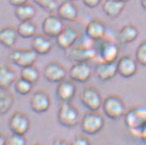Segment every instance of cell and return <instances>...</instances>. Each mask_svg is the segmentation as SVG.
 <instances>
[{
  "mask_svg": "<svg viewBox=\"0 0 146 145\" xmlns=\"http://www.w3.org/2000/svg\"><path fill=\"white\" fill-rule=\"evenodd\" d=\"M125 124L130 132L138 137L142 128L146 124V107H133L125 113Z\"/></svg>",
  "mask_w": 146,
  "mask_h": 145,
  "instance_id": "6da1fadb",
  "label": "cell"
},
{
  "mask_svg": "<svg viewBox=\"0 0 146 145\" xmlns=\"http://www.w3.org/2000/svg\"><path fill=\"white\" fill-rule=\"evenodd\" d=\"M58 123L67 128L74 127L80 121L79 112L78 108L70 102L61 103L57 114Z\"/></svg>",
  "mask_w": 146,
  "mask_h": 145,
  "instance_id": "7a4b0ae2",
  "label": "cell"
},
{
  "mask_svg": "<svg viewBox=\"0 0 146 145\" xmlns=\"http://www.w3.org/2000/svg\"><path fill=\"white\" fill-rule=\"evenodd\" d=\"M102 107L104 114L113 120L119 119L125 113V106L124 101L120 97L114 95L106 97L102 101Z\"/></svg>",
  "mask_w": 146,
  "mask_h": 145,
  "instance_id": "3957f363",
  "label": "cell"
},
{
  "mask_svg": "<svg viewBox=\"0 0 146 145\" xmlns=\"http://www.w3.org/2000/svg\"><path fill=\"white\" fill-rule=\"evenodd\" d=\"M105 120L102 114L97 112L89 111L86 113L80 121L81 130L87 135H96L99 133L104 127Z\"/></svg>",
  "mask_w": 146,
  "mask_h": 145,
  "instance_id": "277c9868",
  "label": "cell"
},
{
  "mask_svg": "<svg viewBox=\"0 0 146 145\" xmlns=\"http://www.w3.org/2000/svg\"><path fill=\"white\" fill-rule=\"evenodd\" d=\"M80 100L83 105L92 112H97L102 107L103 101L100 92L94 86L84 87L81 91Z\"/></svg>",
  "mask_w": 146,
  "mask_h": 145,
  "instance_id": "5b68a950",
  "label": "cell"
},
{
  "mask_svg": "<svg viewBox=\"0 0 146 145\" xmlns=\"http://www.w3.org/2000/svg\"><path fill=\"white\" fill-rule=\"evenodd\" d=\"M38 54L32 48H18L11 51L9 54L10 60L20 68L33 65L36 59Z\"/></svg>",
  "mask_w": 146,
  "mask_h": 145,
  "instance_id": "8992f818",
  "label": "cell"
},
{
  "mask_svg": "<svg viewBox=\"0 0 146 145\" xmlns=\"http://www.w3.org/2000/svg\"><path fill=\"white\" fill-rule=\"evenodd\" d=\"M93 73V69L88 62H77L69 70L70 79L80 83H87Z\"/></svg>",
  "mask_w": 146,
  "mask_h": 145,
  "instance_id": "52a82bcc",
  "label": "cell"
},
{
  "mask_svg": "<svg viewBox=\"0 0 146 145\" xmlns=\"http://www.w3.org/2000/svg\"><path fill=\"white\" fill-rule=\"evenodd\" d=\"M67 71L65 68L56 61L47 63L43 69L44 78L52 83H59L65 79Z\"/></svg>",
  "mask_w": 146,
  "mask_h": 145,
  "instance_id": "ba28073f",
  "label": "cell"
},
{
  "mask_svg": "<svg viewBox=\"0 0 146 145\" xmlns=\"http://www.w3.org/2000/svg\"><path fill=\"white\" fill-rule=\"evenodd\" d=\"M64 21L57 15H48L46 17L41 24L43 34L50 39H55L64 29Z\"/></svg>",
  "mask_w": 146,
  "mask_h": 145,
  "instance_id": "9c48e42d",
  "label": "cell"
},
{
  "mask_svg": "<svg viewBox=\"0 0 146 145\" xmlns=\"http://www.w3.org/2000/svg\"><path fill=\"white\" fill-rule=\"evenodd\" d=\"M30 120L28 115L23 112H15L9 120V128L13 134L24 136L29 130Z\"/></svg>",
  "mask_w": 146,
  "mask_h": 145,
  "instance_id": "30bf717a",
  "label": "cell"
},
{
  "mask_svg": "<svg viewBox=\"0 0 146 145\" xmlns=\"http://www.w3.org/2000/svg\"><path fill=\"white\" fill-rule=\"evenodd\" d=\"M29 106L35 113L40 114L47 112L51 107V100L48 94L42 89L35 91L30 97Z\"/></svg>",
  "mask_w": 146,
  "mask_h": 145,
  "instance_id": "8fae6325",
  "label": "cell"
},
{
  "mask_svg": "<svg viewBox=\"0 0 146 145\" xmlns=\"http://www.w3.org/2000/svg\"><path fill=\"white\" fill-rule=\"evenodd\" d=\"M118 74L124 78L133 77L137 70V62L131 55H124L119 58L116 63Z\"/></svg>",
  "mask_w": 146,
  "mask_h": 145,
  "instance_id": "7c38bea8",
  "label": "cell"
},
{
  "mask_svg": "<svg viewBox=\"0 0 146 145\" xmlns=\"http://www.w3.org/2000/svg\"><path fill=\"white\" fill-rule=\"evenodd\" d=\"M77 93V86L75 82L70 79H64L59 83H58L56 89V97L60 101V103L64 102H70L74 99Z\"/></svg>",
  "mask_w": 146,
  "mask_h": 145,
  "instance_id": "4fadbf2b",
  "label": "cell"
},
{
  "mask_svg": "<svg viewBox=\"0 0 146 145\" xmlns=\"http://www.w3.org/2000/svg\"><path fill=\"white\" fill-rule=\"evenodd\" d=\"M79 38L78 32L72 27H64L61 33L55 38L58 46L62 50L72 47Z\"/></svg>",
  "mask_w": 146,
  "mask_h": 145,
  "instance_id": "5bb4252c",
  "label": "cell"
},
{
  "mask_svg": "<svg viewBox=\"0 0 146 145\" xmlns=\"http://www.w3.org/2000/svg\"><path fill=\"white\" fill-rule=\"evenodd\" d=\"M57 16L63 21L75 22L78 17V9L74 2L64 0L57 8Z\"/></svg>",
  "mask_w": 146,
  "mask_h": 145,
  "instance_id": "9a60e30c",
  "label": "cell"
},
{
  "mask_svg": "<svg viewBox=\"0 0 146 145\" xmlns=\"http://www.w3.org/2000/svg\"><path fill=\"white\" fill-rule=\"evenodd\" d=\"M95 73L102 82H107L113 79L118 74L116 62L101 61L95 68Z\"/></svg>",
  "mask_w": 146,
  "mask_h": 145,
  "instance_id": "2e32d148",
  "label": "cell"
},
{
  "mask_svg": "<svg viewBox=\"0 0 146 145\" xmlns=\"http://www.w3.org/2000/svg\"><path fill=\"white\" fill-rule=\"evenodd\" d=\"M107 28L105 24L99 19L90 20L86 28L85 34L91 40H101L105 37Z\"/></svg>",
  "mask_w": 146,
  "mask_h": 145,
  "instance_id": "e0dca14e",
  "label": "cell"
},
{
  "mask_svg": "<svg viewBox=\"0 0 146 145\" xmlns=\"http://www.w3.org/2000/svg\"><path fill=\"white\" fill-rule=\"evenodd\" d=\"M31 48L38 55H46L52 49V42L49 37L43 34H35L32 38Z\"/></svg>",
  "mask_w": 146,
  "mask_h": 145,
  "instance_id": "ac0fdd59",
  "label": "cell"
},
{
  "mask_svg": "<svg viewBox=\"0 0 146 145\" xmlns=\"http://www.w3.org/2000/svg\"><path fill=\"white\" fill-rule=\"evenodd\" d=\"M94 50L88 47H72L65 50V55L70 59L77 62H87L95 56Z\"/></svg>",
  "mask_w": 146,
  "mask_h": 145,
  "instance_id": "d6986e66",
  "label": "cell"
},
{
  "mask_svg": "<svg viewBox=\"0 0 146 145\" xmlns=\"http://www.w3.org/2000/svg\"><path fill=\"white\" fill-rule=\"evenodd\" d=\"M119 49L111 41H104L99 48V56L103 62H115L118 58Z\"/></svg>",
  "mask_w": 146,
  "mask_h": 145,
  "instance_id": "ffe728a7",
  "label": "cell"
},
{
  "mask_svg": "<svg viewBox=\"0 0 146 145\" xmlns=\"http://www.w3.org/2000/svg\"><path fill=\"white\" fill-rule=\"evenodd\" d=\"M16 80V72L7 64H0V89H9Z\"/></svg>",
  "mask_w": 146,
  "mask_h": 145,
  "instance_id": "44dd1931",
  "label": "cell"
},
{
  "mask_svg": "<svg viewBox=\"0 0 146 145\" xmlns=\"http://www.w3.org/2000/svg\"><path fill=\"white\" fill-rule=\"evenodd\" d=\"M125 3L119 0H105L102 5V11L110 18L118 17L125 8Z\"/></svg>",
  "mask_w": 146,
  "mask_h": 145,
  "instance_id": "7402d4cb",
  "label": "cell"
},
{
  "mask_svg": "<svg viewBox=\"0 0 146 145\" xmlns=\"http://www.w3.org/2000/svg\"><path fill=\"white\" fill-rule=\"evenodd\" d=\"M18 34L13 27H5L0 29V44L6 48H11L17 43Z\"/></svg>",
  "mask_w": 146,
  "mask_h": 145,
  "instance_id": "603a6c76",
  "label": "cell"
},
{
  "mask_svg": "<svg viewBox=\"0 0 146 145\" xmlns=\"http://www.w3.org/2000/svg\"><path fill=\"white\" fill-rule=\"evenodd\" d=\"M138 29L132 24H126L121 28L118 34V39L122 44H129L133 42L138 36Z\"/></svg>",
  "mask_w": 146,
  "mask_h": 145,
  "instance_id": "cb8c5ba5",
  "label": "cell"
},
{
  "mask_svg": "<svg viewBox=\"0 0 146 145\" xmlns=\"http://www.w3.org/2000/svg\"><path fill=\"white\" fill-rule=\"evenodd\" d=\"M36 15V9L30 4H25L23 5L15 8V16L20 22L32 21Z\"/></svg>",
  "mask_w": 146,
  "mask_h": 145,
  "instance_id": "d4e9b609",
  "label": "cell"
},
{
  "mask_svg": "<svg viewBox=\"0 0 146 145\" xmlns=\"http://www.w3.org/2000/svg\"><path fill=\"white\" fill-rule=\"evenodd\" d=\"M15 98L9 89H0V115L6 114L13 107Z\"/></svg>",
  "mask_w": 146,
  "mask_h": 145,
  "instance_id": "484cf974",
  "label": "cell"
},
{
  "mask_svg": "<svg viewBox=\"0 0 146 145\" xmlns=\"http://www.w3.org/2000/svg\"><path fill=\"white\" fill-rule=\"evenodd\" d=\"M17 31L18 36L23 39H29L33 38L37 32V27L35 23L32 21H25L20 22L17 28Z\"/></svg>",
  "mask_w": 146,
  "mask_h": 145,
  "instance_id": "4316f807",
  "label": "cell"
},
{
  "mask_svg": "<svg viewBox=\"0 0 146 145\" xmlns=\"http://www.w3.org/2000/svg\"><path fill=\"white\" fill-rule=\"evenodd\" d=\"M20 77L31 83L32 84L36 83L40 79V71L37 67L34 64L21 68Z\"/></svg>",
  "mask_w": 146,
  "mask_h": 145,
  "instance_id": "83f0119b",
  "label": "cell"
},
{
  "mask_svg": "<svg viewBox=\"0 0 146 145\" xmlns=\"http://www.w3.org/2000/svg\"><path fill=\"white\" fill-rule=\"evenodd\" d=\"M33 86L34 84L21 77L19 79H17L14 83L15 91L20 95H28L29 94H30L33 89Z\"/></svg>",
  "mask_w": 146,
  "mask_h": 145,
  "instance_id": "f1b7e54d",
  "label": "cell"
},
{
  "mask_svg": "<svg viewBox=\"0 0 146 145\" xmlns=\"http://www.w3.org/2000/svg\"><path fill=\"white\" fill-rule=\"evenodd\" d=\"M135 58L138 64L142 66H146V40L141 42L137 47Z\"/></svg>",
  "mask_w": 146,
  "mask_h": 145,
  "instance_id": "f546056e",
  "label": "cell"
},
{
  "mask_svg": "<svg viewBox=\"0 0 146 145\" xmlns=\"http://www.w3.org/2000/svg\"><path fill=\"white\" fill-rule=\"evenodd\" d=\"M33 1L38 6L48 12H53L57 11L58 6L57 0H33Z\"/></svg>",
  "mask_w": 146,
  "mask_h": 145,
  "instance_id": "4dcf8cb0",
  "label": "cell"
},
{
  "mask_svg": "<svg viewBox=\"0 0 146 145\" xmlns=\"http://www.w3.org/2000/svg\"><path fill=\"white\" fill-rule=\"evenodd\" d=\"M6 145H27V140L23 135L12 133L6 138Z\"/></svg>",
  "mask_w": 146,
  "mask_h": 145,
  "instance_id": "1f68e13d",
  "label": "cell"
},
{
  "mask_svg": "<svg viewBox=\"0 0 146 145\" xmlns=\"http://www.w3.org/2000/svg\"><path fill=\"white\" fill-rule=\"evenodd\" d=\"M70 145H90V142L87 136L79 134L73 138Z\"/></svg>",
  "mask_w": 146,
  "mask_h": 145,
  "instance_id": "d6a6232c",
  "label": "cell"
},
{
  "mask_svg": "<svg viewBox=\"0 0 146 145\" xmlns=\"http://www.w3.org/2000/svg\"><path fill=\"white\" fill-rule=\"evenodd\" d=\"M102 0H83V2L85 6H87L90 9H94L96 8Z\"/></svg>",
  "mask_w": 146,
  "mask_h": 145,
  "instance_id": "836d02e7",
  "label": "cell"
},
{
  "mask_svg": "<svg viewBox=\"0 0 146 145\" xmlns=\"http://www.w3.org/2000/svg\"><path fill=\"white\" fill-rule=\"evenodd\" d=\"M9 2L12 6H14L16 8V7H18V6L23 5L25 4H28L29 0H9Z\"/></svg>",
  "mask_w": 146,
  "mask_h": 145,
  "instance_id": "e575fe53",
  "label": "cell"
},
{
  "mask_svg": "<svg viewBox=\"0 0 146 145\" xmlns=\"http://www.w3.org/2000/svg\"><path fill=\"white\" fill-rule=\"evenodd\" d=\"M138 137L141 139V141L146 144V124L142 128V130H140L139 132V135H138Z\"/></svg>",
  "mask_w": 146,
  "mask_h": 145,
  "instance_id": "d590c367",
  "label": "cell"
},
{
  "mask_svg": "<svg viewBox=\"0 0 146 145\" xmlns=\"http://www.w3.org/2000/svg\"><path fill=\"white\" fill-rule=\"evenodd\" d=\"M52 145H70V143L68 141H66L65 139L57 138L52 142Z\"/></svg>",
  "mask_w": 146,
  "mask_h": 145,
  "instance_id": "8d00e7d4",
  "label": "cell"
},
{
  "mask_svg": "<svg viewBox=\"0 0 146 145\" xmlns=\"http://www.w3.org/2000/svg\"><path fill=\"white\" fill-rule=\"evenodd\" d=\"M6 136L0 132V145H6Z\"/></svg>",
  "mask_w": 146,
  "mask_h": 145,
  "instance_id": "74e56055",
  "label": "cell"
},
{
  "mask_svg": "<svg viewBox=\"0 0 146 145\" xmlns=\"http://www.w3.org/2000/svg\"><path fill=\"white\" fill-rule=\"evenodd\" d=\"M140 4L143 9L146 11V0H140Z\"/></svg>",
  "mask_w": 146,
  "mask_h": 145,
  "instance_id": "f35d334b",
  "label": "cell"
},
{
  "mask_svg": "<svg viewBox=\"0 0 146 145\" xmlns=\"http://www.w3.org/2000/svg\"><path fill=\"white\" fill-rule=\"evenodd\" d=\"M119 1H121V2H123V3H126L127 1H129V0H119Z\"/></svg>",
  "mask_w": 146,
  "mask_h": 145,
  "instance_id": "ab89813d",
  "label": "cell"
},
{
  "mask_svg": "<svg viewBox=\"0 0 146 145\" xmlns=\"http://www.w3.org/2000/svg\"><path fill=\"white\" fill-rule=\"evenodd\" d=\"M33 145H42V144H39V143H35V144H33Z\"/></svg>",
  "mask_w": 146,
  "mask_h": 145,
  "instance_id": "60d3db41",
  "label": "cell"
},
{
  "mask_svg": "<svg viewBox=\"0 0 146 145\" xmlns=\"http://www.w3.org/2000/svg\"><path fill=\"white\" fill-rule=\"evenodd\" d=\"M70 1H72V2H74V1H77V0H70Z\"/></svg>",
  "mask_w": 146,
  "mask_h": 145,
  "instance_id": "b9f144b4",
  "label": "cell"
}]
</instances>
